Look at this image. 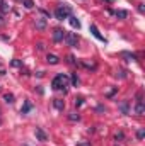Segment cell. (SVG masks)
I'll return each instance as SVG.
<instances>
[{
    "mask_svg": "<svg viewBox=\"0 0 145 146\" xmlns=\"http://www.w3.org/2000/svg\"><path fill=\"white\" fill-rule=\"evenodd\" d=\"M79 146H91V145H87V143H80Z\"/></svg>",
    "mask_w": 145,
    "mask_h": 146,
    "instance_id": "484cf974",
    "label": "cell"
},
{
    "mask_svg": "<svg viewBox=\"0 0 145 146\" xmlns=\"http://www.w3.org/2000/svg\"><path fill=\"white\" fill-rule=\"evenodd\" d=\"M121 56H123V58H126L128 61H137V54H132V53L123 51V53H121Z\"/></svg>",
    "mask_w": 145,
    "mask_h": 146,
    "instance_id": "7c38bea8",
    "label": "cell"
},
{
    "mask_svg": "<svg viewBox=\"0 0 145 146\" xmlns=\"http://www.w3.org/2000/svg\"><path fill=\"white\" fill-rule=\"evenodd\" d=\"M137 99H138V100H137V106H135V114H137V115H142V114L145 112L144 100H142V95L138 94V95H137Z\"/></svg>",
    "mask_w": 145,
    "mask_h": 146,
    "instance_id": "277c9868",
    "label": "cell"
},
{
    "mask_svg": "<svg viewBox=\"0 0 145 146\" xmlns=\"http://www.w3.org/2000/svg\"><path fill=\"white\" fill-rule=\"evenodd\" d=\"M70 78H72L73 87H77V85H79V82H80V80H79V76H77V73H72V76H70Z\"/></svg>",
    "mask_w": 145,
    "mask_h": 146,
    "instance_id": "d6986e66",
    "label": "cell"
},
{
    "mask_svg": "<svg viewBox=\"0 0 145 146\" xmlns=\"http://www.w3.org/2000/svg\"><path fill=\"white\" fill-rule=\"evenodd\" d=\"M118 19H126V15H128V12L126 10H116V12H113Z\"/></svg>",
    "mask_w": 145,
    "mask_h": 146,
    "instance_id": "2e32d148",
    "label": "cell"
},
{
    "mask_svg": "<svg viewBox=\"0 0 145 146\" xmlns=\"http://www.w3.org/2000/svg\"><path fill=\"white\" fill-rule=\"evenodd\" d=\"M82 104H84V99L82 97H77L75 99V106H82Z\"/></svg>",
    "mask_w": 145,
    "mask_h": 146,
    "instance_id": "cb8c5ba5",
    "label": "cell"
},
{
    "mask_svg": "<svg viewBox=\"0 0 145 146\" xmlns=\"http://www.w3.org/2000/svg\"><path fill=\"white\" fill-rule=\"evenodd\" d=\"M46 61H48L50 65H58V63H60V58H58L56 54H51V53H48V54H46Z\"/></svg>",
    "mask_w": 145,
    "mask_h": 146,
    "instance_id": "52a82bcc",
    "label": "cell"
},
{
    "mask_svg": "<svg viewBox=\"0 0 145 146\" xmlns=\"http://www.w3.org/2000/svg\"><path fill=\"white\" fill-rule=\"evenodd\" d=\"M34 133H36V138L39 139V141H43V143H44V141L48 139V136H46V133H44V131H43L41 127H36V131H34Z\"/></svg>",
    "mask_w": 145,
    "mask_h": 146,
    "instance_id": "ba28073f",
    "label": "cell"
},
{
    "mask_svg": "<svg viewBox=\"0 0 145 146\" xmlns=\"http://www.w3.org/2000/svg\"><path fill=\"white\" fill-rule=\"evenodd\" d=\"M3 24H5V21H3V17L0 15V26H3Z\"/></svg>",
    "mask_w": 145,
    "mask_h": 146,
    "instance_id": "d4e9b609",
    "label": "cell"
},
{
    "mask_svg": "<svg viewBox=\"0 0 145 146\" xmlns=\"http://www.w3.org/2000/svg\"><path fill=\"white\" fill-rule=\"evenodd\" d=\"M63 37H65V31H63V29L56 27V29L53 31V41H55V42H60V41H63Z\"/></svg>",
    "mask_w": 145,
    "mask_h": 146,
    "instance_id": "8992f818",
    "label": "cell"
},
{
    "mask_svg": "<svg viewBox=\"0 0 145 146\" xmlns=\"http://www.w3.org/2000/svg\"><path fill=\"white\" fill-rule=\"evenodd\" d=\"M72 15V7L70 5H60L56 10H55V17L58 21H63V19H68Z\"/></svg>",
    "mask_w": 145,
    "mask_h": 146,
    "instance_id": "7a4b0ae2",
    "label": "cell"
},
{
    "mask_svg": "<svg viewBox=\"0 0 145 146\" xmlns=\"http://www.w3.org/2000/svg\"><path fill=\"white\" fill-rule=\"evenodd\" d=\"M3 100H5L7 104H12V102H14V95H12V94H5V95H3Z\"/></svg>",
    "mask_w": 145,
    "mask_h": 146,
    "instance_id": "e0dca14e",
    "label": "cell"
},
{
    "mask_svg": "<svg viewBox=\"0 0 145 146\" xmlns=\"http://www.w3.org/2000/svg\"><path fill=\"white\" fill-rule=\"evenodd\" d=\"M34 26H36V29H39V31H44V27H46V19H43V17L36 19Z\"/></svg>",
    "mask_w": 145,
    "mask_h": 146,
    "instance_id": "30bf717a",
    "label": "cell"
},
{
    "mask_svg": "<svg viewBox=\"0 0 145 146\" xmlns=\"http://www.w3.org/2000/svg\"><path fill=\"white\" fill-rule=\"evenodd\" d=\"M0 10H2V14H7V12L10 10V7L7 5V2H5V0H0Z\"/></svg>",
    "mask_w": 145,
    "mask_h": 146,
    "instance_id": "9a60e30c",
    "label": "cell"
},
{
    "mask_svg": "<svg viewBox=\"0 0 145 146\" xmlns=\"http://www.w3.org/2000/svg\"><path fill=\"white\" fill-rule=\"evenodd\" d=\"M51 88L56 90V92H63V94H65V92L68 90V76L63 75V73L56 75V76L51 80Z\"/></svg>",
    "mask_w": 145,
    "mask_h": 146,
    "instance_id": "6da1fadb",
    "label": "cell"
},
{
    "mask_svg": "<svg viewBox=\"0 0 145 146\" xmlns=\"http://www.w3.org/2000/svg\"><path fill=\"white\" fill-rule=\"evenodd\" d=\"M65 42L70 46V48H77L79 46V34L77 33H65Z\"/></svg>",
    "mask_w": 145,
    "mask_h": 146,
    "instance_id": "3957f363",
    "label": "cell"
},
{
    "mask_svg": "<svg viewBox=\"0 0 145 146\" xmlns=\"http://www.w3.org/2000/svg\"><path fill=\"white\" fill-rule=\"evenodd\" d=\"M24 7H26V9H33V7H34L33 0H24Z\"/></svg>",
    "mask_w": 145,
    "mask_h": 146,
    "instance_id": "ffe728a7",
    "label": "cell"
},
{
    "mask_svg": "<svg viewBox=\"0 0 145 146\" xmlns=\"http://www.w3.org/2000/svg\"><path fill=\"white\" fill-rule=\"evenodd\" d=\"M119 109L123 114H130V109H128V100H123L121 104H119Z\"/></svg>",
    "mask_w": 145,
    "mask_h": 146,
    "instance_id": "4fadbf2b",
    "label": "cell"
},
{
    "mask_svg": "<svg viewBox=\"0 0 145 146\" xmlns=\"http://www.w3.org/2000/svg\"><path fill=\"white\" fill-rule=\"evenodd\" d=\"M114 139H116V141H123V139H125V133H121V131L116 133V134H114Z\"/></svg>",
    "mask_w": 145,
    "mask_h": 146,
    "instance_id": "ac0fdd59",
    "label": "cell"
},
{
    "mask_svg": "<svg viewBox=\"0 0 145 146\" xmlns=\"http://www.w3.org/2000/svg\"><path fill=\"white\" fill-rule=\"evenodd\" d=\"M67 60H68V63H70V65H75V63H77V61H75V58H73L72 54H68V56H67Z\"/></svg>",
    "mask_w": 145,
    "mask_h": 146,
    "instance_id": "603a6c76",
    "label": "cell"
},
{
    "mask_svg": "<svg viewBox=\"0 0 145 146\" xmlns=\"http://www.w3.org/2000/svg\"><path fill=\"white\" fill-rule=\"evenodd\" d=\"M68 22H70V26H72L73 29H80V21H79V19H77L73 14L68 17Z\"/></svg>",
    "mask_w": 145,
    "mask_h": 146,
    "instance_id": "9c48e42d",
    "label": "cell"
},
{
    "mask_svg": "<svg viewBox=\"0 0 145 146\" xmlns=\"http://www.w3.org/2000/svg\"><path fill=\"white\" fill-rule=\"evenodd\" d=\"M31 109H33V106H31V102H29V100H26V102H24V107L21 109V114H28V112H29Z\"/></svg>",
    "mask_w": 145,
    "mask_h": 146,
    "instance_id": "5bb4252c",
    "label": "cell"
},
{
    "mask_svg": "<svg viewBox=\"0 0 145 146\" xmlns=\"http://www.w3.org/2000/svg\"><path fill=\"white\" fill-rule=\"evenodd\" d=\"M68 119H70V121H79V119H80V115H79V114H70V115H68Z\"/></svg>",
    "mask_w": 145,
    "mask_h": 146,
    "instance_id": "7402d4cb",
    "label": "cell"
},
{
    "mask_svg": "<svg viewBox=\"0 0 145 146\" xmlns=\"http://www.w3.org/2000/svg\"><path fill=\"white\" fill-rule=\"evenodd\" d=\"M89 29H91L92 36L96 37V39H99V41L106 42V39H104V36H101V33H99V29H97V26H96V24H91V26H89Z\"/></svg>",
    "mask_w": 145,
    "mask_h": 146,
    "instance_id": "5b68a950",
    "label": "cell"
},
{
    "mask_svg": "<svg viewBox=\"0 0 145 146\" xmlns=\"http://www.w3.org/2000/svg\"><path fill=\"white\" fill-rule=\"evenodd\" d=\"M144 134H145L144 129H138V131H137V138H138V139H144Z\"/></svg>",
    "mask_w": 145,
    "mask_h": 146,
    "instance_id": "44dd1931",
    "label": "cell"
},
{
    "mask_svg": "<svg viewBox=\"0 0 145 146\" xmlns=\"http://www.w3.org/2000/svg\"><path fill=\"white\" fill-rule=\"evenodd\" d=\"M53 106H55V109H58V110L65 109V102H63V100H60V99H55V100H53Z\"/></svg>",
    "mask_w": 145,
    "mask_h": 146,
    "instance_id": "8fae6325",
    "label": "cell"
}]
</instances>
